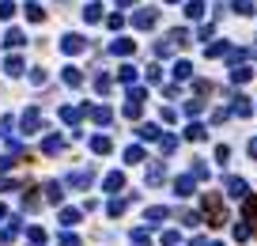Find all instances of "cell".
I'll list each match as a JSON object with an SVG mask.
<instances>
[{
  "label": "cell",
  "instance_id": "6da1fadb",
  "mask_svg": "<svg viewBox=\"0 0 257 246\" xmlns=\"http://www.w3.org/2000/svg\"><path fill=\"white\" fill-rule=\"evenodd\" d=\"M204 220H208V227H223L227 223V212H223V204H220V197L216 193H204Z\"/></svg>",
  "mask_w": 257,
  "mask_h": 246
},
{
  "label": "cell",
  "instance_id": "7a4b0ae2",
  "mask_svg": "<svg viewBox=\"0 0 257 246\" xmlns=\"http://www.w3.org/2000/svg\"><path fill=\"white\" fill-rule=\"evenodd\" d=\"M186 42H189V34H186V31H170V34H166V42L155 46V57H170V53L182 50Z\"/></svg>",
  "mask_w": 257,
  "mask_h": 246
},
{
  "label": "cell",
  "instance_id": "3957f363",
  "mask_svg": "<svg viewBox=\"0 0 257 246\" xmlns=\"http://www.w3.org/2000/svg\"><path fill=\"white\" fill-rule=\"evenodd\" d=\"M155 19H159V12H152V8H140L136 16H132V27H136V31H152V27H155Z\"/></svg>",
  "mask_w": 257,
  "mask_h": 246
},
{
  "label": "cell",
  "instance_id": "277c9868",
  "mask_svg": "<svg viewBox=\"0 0 257 246\" xmlns=\"http://www.w3.org/2000/svg\"><path fill=\"white\" fill-rule=\"evenodd\" d=\"M60 50H64V53H84L87 50V38H84V34H64Z\"/></svg>",
  "mask_w": 257,
  "mask_h": 246
},
{
  "label": "cell",
  "instance_id": "5b68a950",
  "mask_svg": "<svg viewBox=\"0 0 257 246\" xmlns=\"http://www.w3.org/2000/svg\"><path fill=\"white\" fill-rule=\"evenodd\" d=\"M38 125H42V110L30 106V110L23 114V133H38Z\"/></svg>",
  "mask_w": 257,
  "mask_h": 246
},
{
  "label": "cell",
  "instance_id": "8992f818",
  "mask_svg": "<svg viewBox=\"0 0 257 246\" xmlns=\"http://www.w3.org/2000/svg\"><path fill=\"white\" fill-rule=\"evenodd\" d=\"M110 53H118V57H128V53H136V42H132V38H118V42L110 46Z\"/></svg>",
  "mask_w": 257,
  "mask_h": 246
},
{
  "label": "cell",
  "instance_id": "52a82bcc",
  "mask_svg": "<svg viewBox=\"0 0 257 246\" xmlns=\"http://www.w3.org/2000/svg\"><path fill=\"white\" fill-rule=\"evenodd\" d=\"M87 114H91V118L98 121V125H110V121H114V114H110V106H91V110H87Z\"/></svg>",
  "mask_w": 257,
  "mask_h": 246
},
{
  "label": "cell",
  "instance_id": "ba28073f",
  "mask_svg": "<svg viewBox=\"0 0 257 246\" xmlns=\"http://www.w3.org/2000/svg\"><path fill=\"white\" fill-rule=\"evenodd\" d=\"M84 114H87V106H64V110H60V118L68 121V125H76V121L84 118Z\"/></svg>",
  "mask_w": 257,
  "mask_h": 246
},
{
  "label": "cell",
  "instance_id": "9c48e42d",
  "mask_svg": "<svg viewBox=\"0 0 257 246\" xmlns=\"http://www.w3.org/2000/svg\"><path fill=\"white\" fill-rule=\"evenodd\" d=\"M102 186L110 189V193H118V189L125 186V174H121V170H114V174H106V178H102Z\"/></svg>",
  "mask_w": 257,
  "mask_h": 246
},
{
  "label": "cell",
  "instance_id": "30bf717a",
  "mask_svg": "<svg viewBox=\"0 0 257 246\" xmlns=\"http://www.w3.org/2000/svg\"><path fill=\"white\" fill-rule=\"evenodd\" d=\"M64 84H68V87H80V84H84V72H80L76 65H68V68H64Z\"/></svg>",
  "mask_w": 257,
  "mask_h": 246
},
{
  "label": "cell",
  "instance_id": "8fae6325",
  "mask_svg": "<svg viewBox=\"0 0 257 246\" xmlns=\"http://www.w3.org/2000/svg\"><path fill=\"white\" fill-rule=\"evenodd\" d=\"M84 19H87V23H102V4H87Z\"/></svg>",
  "mask_w": 257,
  "mask_h": 246
},
{
  "label": "cell",
  "instance_id": "7c38bea8",
  "mask_svg": "<svg viewBox=\"0 0 257 246\" xmlns=\"http://www.w3.org/2000/svg\"><path fill=\"white\" fill-rule=\"evenodd\" d=\"M72 186H76V189H87V186H91V170H76V174H72Z\"/></svg>",
  "mask_w": 257,
  "mask_h": 246
},
{
  "label": "cell",
  "instance_id": "4fadbf2b",
  "mask_svg": "<svg viewBox=\"0 0 257 246\" xmlns=\"http://www.w3.org/2000/svg\"><path fill=\"white\" fill-rule=\"evenodd\" d=\"M23 42H26V38H23V31H8V34H4V46H8V50H19Z\"/></svg>",
  "mask_w": 257,
  "mask_h": 246
},
{
  "label": "cell",
  "instance_id": "5bb4252c",
  "mask_svg": "<svg viewBox=\"0 0 257 246\" xmlns=\"http://www.w3.org/2000/svg\"><path fill=\"white\" fill-rule=\"evenodd\" d=\"M186 16L189 19H200V16H204V0H189V4H186Z\"/></svg>",
  "mask_w": 257,
  "mask_h": 246
},
{
  "label": "cell",
  "instance_id": "9a60e30c",
  "mask_svg": "<svg viewBox=\"0 0 257 246\" xmlns=\"http://www.w3.org/2000/svg\"><path fill=\"white\" fill-rule=\"evenodd\" d=\"M231 80H234V84H246V80H254V68L238 65V68H234V72H231Z\"/></svg>",
  "mask_w": 257,
  "mask_h": 246
},
{
  "label": "cell",
  "instance_id": "2e32d148",
  "mask_svg": "<svg viewBox=\"0 0 257 246\" xmlns=\"http://www.w3.org/2000/svg\"><path fill=\"white\" fill-rule=\"evenodd\" d=\"M193 76V65H189V61H178V65H174V80H189Z\"/></svg>",
  "mask_w": 257,
  "mask_h": 246
},
{
  "label": "cell",
  "instance_id": "e0dca14e",
  "mask_svg": "<svg viewBox=\"0 0 257 246\" xmlns=\"http://www.w3.org/2000/svg\"><path fill=\"white\" fill-rule=\"evenodd\" d=\"M204 136H208V129H204V125H197V121L186 129V140H204Z\"/></svg>",
  "mask_w": 257,
  "mask_h": 246
},
{
  "label": "cell",
  "instance_id": "ac0fdd59",
  "mask_svg": "<svg viewBox=\"0 0 257 246\" xmlns=\"http://www.w3.org/2000/svg\"><path fill=\"white\" fill-rule=\"evenodd\" d=\"M227 189H231V197H246V182L242 178H227Z\"/></svg>",
  "mask_w": 257,
  "mask_h": 246
},
{
  "label": "cell",
  "instance_id": "d6986e66",
  "mask_svg": "<svg viewBox=\"0 0 257 246\" xmlns=\"http://www.w3.org/2000/svg\"><path fill=\"white\" fill-rule=\"evenodd\" d=\"M231 8L238 16H254V0H231Z\"/></svg>",
  "mask_w": 257,
  "mask_h": 246
},
{
  "label": "cell",
  "instance_id": "ffe728a7",
  "mask_svg": "<svg viewBox=\"0 0 257 246\" xmlns=\"http://www.w3.org/2000/svg\"><path fill=\"white\" fill-rule=\"evenodd\" d=\"M91 148H94V152H98V155H106V152H110V136H94V140H91Z\"/></svg>",
  "mask_w": 257,
  "mask_h": 246
},
{
  "label": "cell",
  "instance_id": "44dd1931",
  "mask_svg": "<svg viewBox=\"0 0 257 246\" xmlns=\"http://www.w3.org/2000/svg\"><path fill=\"white\" fill-rule=\"evenodd\" d=\"M118 80H121V84H132V80H136V68H132V65H121L118 68Z\"/></svg>",
  "mask_w": 257,
  "mask_h": 246
},
{
  "label": "cell",
  "instance_id": "7402d4cb",
  "mask_svg": "<svg viewBox=\"0 0 257 246\" xmlns=\"http://www.w3.org/2000/svg\"><path fill=\"white\" fill-rule=\"evenodd\" d=\"M163 178H166V167H159V163H155V167L148 170V182H152V186H159Z\"/></svg>",
  "mask_w": 257,
  "mask_h": 246
},
{
  "label": "cell",
  "instance_id": "603a6c76",
  "mask_svg": "<svg viewBox=\"0 0 257 246\" xmlns=\"http://www.w3.org/2000/svg\"><path fill=\"white\" fill-rule=\"evenodd\" d=\"M166 216H170V212H166L163 204H155V208H148V223H159V220H166Z\"/></svg>",
  "mask_w": 257,
  "mask_h": 246
},
{
  "label": "cell",
  "instance_id": "cb8c5ba5",
  "mask_svg": "<svg viewBox=\"0 0 257 246\" xmlns=\"http://www.w3.org/2000/svg\"><path fill=\"white\" fill-rule=\"evenodd\" d=\"M23 12H26V19H30V23H42V19H46V12L38 8V4H26Z\"/></svg>",
  "mask_w": 257,
  "mask_h": 246
},
{
  "label": "cell",
  "instance_id": "d4e9b609",
  "mask_svg": "<svg viewBox=\"0 0 257 246\" xmlns=\"http://www.w3.org/2000/svg\"><path fill=\"white\" fill-rule=\"evenodd\" d=\"M42 148H46L50 155H57L60 148H64V140H60V136H46V144H42Z\"/></svg>",
  "mask_w": 257,
  "mask_h": 246
},
{
  "label": "cell",
  "instance_id": "484cf974",
  "mask_svg": "<svg viewBox=\"0 0 257 246\" xmlns=\"http://www.w3.org/2000/svg\"><path fill=\"white\" fill-rule=\"evenodd\" d=\"M174 148H178V140H174V136H166V133L159 136V152H163V155H170Z\"/></svg>",
  "mask_w": 257,
  "mask_h": 246
},
{
  "label": "cell",
  "instance_id": "4316f807",
  "mask_svg": "<svg viewBox=\"0 0 257 246\" xmlns=\"http://www.w3.org/2000/svg\"><path fill=\"white\" fill-rule=\"evenodd\" d=\"M136 133H140V140H159V136H163V133H159L155 125H140Z\"/></svg>",
  "mask_w": 257,
  "mask_h": 246
},
{
  "label": "cell",
  "instance_id": "83f0119b",
  "mask_svg": "<svg viewBox=\"0 0 257 246\" xmlns=\"http://www.w3.org/2000/svg\"><path fill=\"white\" fill-rule=\"evenodd\" d=\"M125 159L128 163H140V159H144V148H140V144H128L125 148Z\"/></svg>",
  "mask_w": 257,
  "mask_h": 246
},
{
  "label": "cell",
  "instance_id": "f1b7e54d",
  "mask_svg": "<svg viewBox=\"0 0 257 246\" xmlns=\"http://www.w3.org/2000/svg\"><path fill=\"white\" fill-rule=\"evenodd\" d=\"M178 193H182V197L193 193V174H182V178H178Z\"/></svg>",
  "mask_w": 257,
  "mask_h": 246
},
{
  "label": "cell",
  "instance_id": "f546056e",
  "mask_svg": "<svg viewBox=\"0 0 257 246\" xmlns=\"http://www.w3.org/2000/svg\"><path fill=\"white\" fill-rule=\"evenodd\" d=\"M242 212H246V220L257 223V197H246V208H242Z\"/></svg>",
  "mask_w": 257,
  "mask_h": 246
},
{
  "label": "cell",
  "instance_id": "4dcf8cb0",
  "mask_svg": "<svg viewBox=\"0 0 257 246\" xmlns=\"http://www.w3.org/2000/svg\"><path fill=\"white\" fill-rule=\"evenodd\" d=\"M200 110H204V102H200V99H189L186 102V114H189V118H197Z\"/></svg>",
  "mask_w": 257,
  "mask_h": 246
},
{
  "label": "cell",
  "instance_id": "1f68e13d",
  "mask_svg": "<svg viewBox=\"0 0 257 246\" xmlns=\"http://www.w3.org/2000/svg\"><path fill=\"white\" fill-rule=\"evenodd\" d=\"M94 87H98V91L106 95V91H110V87H114V80H110V76H102V72H98V76H94Z\"/></svg>",
  "mask_w": 257,
  "mask_h": 246
},
{
  "label": "cell",
  "instance_id": "d6a6232c",
  "mask_svg": "<svg viewBox=\"0 0 257 246\" xmlns=\"http://www.w3.org/2000/svg\"><path fill=\"white\" fill-rule=\"evenodd\" d=\"M106 27H110V31H121V27H125V16H121V12H114V16L106 19Z\"/></svg>",
  "mask_w": 257,
  "mask_h": 246
},
{
  "label": "cell",
  "instance_id": "836d02e7",
  "mask_svg": "<svg viewBox=\"0 0 257 246\" xmlns=\"http://www.w3.org/2000/svg\"><path fill=\"white\" fill-rule=\"evenodd\" d=\"M4 68H8V76H19V72H23V61H19V57H8V65H4Z\"/></svg>",
  "mask_w": 257,
  "mask_h": 246
},
{
  "label": "cell",
  "instance_id": "e575fe53",
  "mask_svg": "<svg viewBox=\"0 0 257 246\" xmlns=\"http://www.w3.org/2000/svg\"><path fill=\"white\" fill-rule=\"evenodd\" d=\"M60 223H68V227L80 223V212H76V208H64V212H60Z\"/></svg>",
  "mask_w": 257,
  "mask_h": 246
},
{
  "label": "cell",
  "instance_id": "d590c367",
  "mask_svg": "<svg viewBox=\"0 0 257 246\" xmlns=\"http://www.w3.org/2000/svg\"><path fill=\"white\" fill-rule=\"evenodd\" d=\"M46 197H50V201L57 204V201H60V197H64V193H60V186H57V182H50V186H46Z\"/></svg>",
  "mask_w": 257,
  "mask_h": 246
},
{
  "label": "cell",
  "instance_id": "8d00e7d4",
  "mask_svg": "<svg viewBox=\"0 0 257 246\" xmlns=\"http://www.w3.org/2000/svg\"><path fill=\"white\" fill-rule=\"evenodd\" d=\"M16 16V4H12V0H0V19H12Z\"/></svg>",
  "mask_w": 257,
  "mask_h": 246
},
{
  "label": "cell",
  "instance_id": "74e56055",
  "mask_svg": "<svg viewBox=\"0 0 257 246\" xmlns=\"http://www.w3.org/2000/svg\"><path fill=\"white\" fill-rule=\"evenodd\" d=\"M125 102H140V106H144V87H128V99Z\"/></svg>",
  "mask_w": 257,
  "mask_h": 246
},
{
  "label": "cell",
  "instance_id": "f35d334b",
  "mask_svg": "<svg viewBox=\"0 0 257 246\" xmlns=\"http://www.w3.org/2000/svg\"><path fill=\"white\" fill-rule=\"evenodd\" d=\"M189 174H193V178H208V167L200 159H193V170H189Z\"/></svg>",
  "mask_w": 257,
  "mask_h": 246
},
{
  "label": "cell",
  "instance_id": "ab89813d",
  "mask_svg": "<svg viewBox=\"0 0 257 246\" xmlns=\"http://www.w3.org/2000/svg\"><path fill=\"white\" fill-rule=\"evenodd\" d=\"M250 110H254V106H250V99H234V114H242V118H246Z\"/></svg>",
  "mask_w": 257,
  "mask_h": 246
},
{
  "label": "cell",
  "instance_id": "60d3db41",
  "mask_svg": "<svg viewBox=\"0 0 257 246\" xmlns=\"http://www.w3.org/2000/svg\"><path fill=\"white\" fill-rule=\"evenodd\" d=\"M227 118H231V110H227V106H220V110H212V121H216V125H223V121H227Z\"/></svg>",
  "mask_w": 257,
  "mask_h": 246
},
{
  "label": "cell",
  "instance_id": "b9f144b4",
  "mask_svg": "<svg viewBox=\"0 0 257 246\" xmlns=\"http://www.w3.org/2000/svg\"><path fill=\"white\" fill-rule=\"evenodd\" d=\"M140 110H144L140 102H125V118H140Z\"/></svg>",
  "mask_w": 257,
  "mask_h": 246
},
{
  "label": "cell",
  "instance_id": "7bdbcfd3",
  "mask_svg": "<svg viewBox=\"0 0 257 246\" xmlns=\"http://www.w3.org/2000/svg\"><path fill=\"white\" fill-rule=\"evenodd\" d=\"M125 204L128 201H121V197H118V201H110V216H121V212H125Z\"/></svg>",
  "mask_w": 257,
  "mask_h": 246
},
{
  "label": "cell",
  "instance_id": "ee69618b",
  "mask_svg": "<svg viewBox=\"0 0 257 246\" xmlns=\"http://www.w3.org/2000/svg\"><path fill=\"white\" fill-rule=\"evenodd\" d=\"M216 159H220V163H227V159H231V148H227V144H220V148H216Z\"/></svg>",
  "mask_w": 257,
  "mask_h": 246
},
{
  "label": "cell",
  "instance_id": "f6af8a7d",
  "mask_svg": "<svg viewBox=\"0 0 257 246\" xmlns=\"http://www.w3.org/2000/svg\"><path fill=\"white\" fill-rule=\"evenodd\" d=\"M234 238H238V242H246V238H250V227H246V223H238V227H234Z\"/></svg>",
  "mask_w": 257,
  "mask_h": 246
},
{
  "label": "cell",
  "instance_id": "bcb514c9",
  "mask_svg": "<svg viewBox=\"0 0 257 246\" xmlns=\"http://www.w3.org/2000/svg\"><path fill=\"white\" fill-rule=\"evenodd\" d=\"M132 242H136V246H148V231H144V227L132 231Z\"/></svg>",
  "mask_w": 257,
  "mask_h": 246
},
{
  "label": "cell",
  "instance_id": "7dc6e473",
  "mask_svg": "<svg viewBox=\"0 0 257 246\" xmlns=\"http://www.w3.org/2000/svg\"><path fill=\"white\" fill-rule=\"evenodd\" d=\"M60 246H84V242H80L76 235H60Z\"/></svg>",
  "mask_w": 257,
  "mask_h": 246
},
{
  "label": "cell",
  "instance_id": "c3c4849f",
  "mask_svg": "<svg viewBox=\"0 0 257 246\" xmlns=\"http://www.w3.org/2000/svg\"><path fill=\"white\" fill-rule=\"evenodd\" d=\"M246 152H250V159H257V140H250V148H246Z\"/></svg>",
  "mask_w": 257,
  "mask_h": 246
},
{
  "label": "cell",
  "instance_id": "681fc988",
  "mask_svg": "<svg viewBox=\"0 0 257 246\" xmlns=\"http://www.w3.org/2000/svg\"><path fill=\"white\" fill-rule=\"evenodd\" d=\"M118 4H121V8H132V4H136V0H118Z\"/></svg>",
  "mask_w": 257,
  "mask_h": 246
},
{
  "label": "cell",
  "instance_id": "f907efd6",
  "mask_svg": "<svg viewBox=\"0 0 257 246\" xmlns=\"http://www.w3.org/2000/svg\"><path fill=\"white\" fill-rule=\"evenodd\" d=\"M4 216H8V212H4V204H0V220H4Z\"/></svg>",
  "mask_w": 257,
  "mask_h": 246
},
{
  "label": "cell",
  "instance_id": "816d5d0a",
  "mask_svg": "<svg viewBox=\"0 0 257 246\" xmlns=\"http://www.w3.org/2000/svg\"><path fill=\"white\" fill-rule=\"evenodd\" d=\"M166 4H178V0H166Z\"/></svg>",
  "mask_w": 257,
  "mask_h": 246
},
{
  "label": "cell",
  "instance_id": "f5cc1de1",
  "mask_svg": "<svg viewBox=\"0 0 257 246\" xmlns=\"http://www.w3.org/2000/svg\"><path fill=\"white\" fill-rule=\"evenodd\" d=\"M212 246H223V242H212Z\"/></svg>",
  "mask_w": 257,
  "mask_h": 246
}]
</instances>
